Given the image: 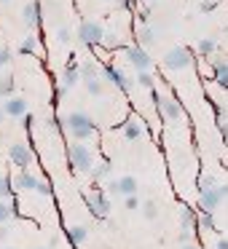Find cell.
Listing matches in <instances>:
<instances>
[{"label": "cell", "instance_id": "obj_1", "mask_svg": "<svg viewBox=\"0 0 228 249\" xmlns=\"http://www.w3.org/2000/svg\"><path fill=\"white\" fill-rule=\"evenodd\" d=\"M62 126H65V129L73 134V140H78V142H86V140H92V137L97 134V126H94V121L89 118L83 110L67 113L65 121H62Z\"/></svg>", "mask_w": 228, "mask_h": 249}, {"label": "cell", "instance_id": "obj_2", "mask_svg": "<svg viewBox=\"0 0 228 249\" xmlns=\"http://www.w3.org/2000/svg\"><path fill=\"white\" fill-rule=\"evenodd\" d=\"M164 67L172 72L188 70V67H193V51L188 46H174V49H169L164 54Z\"/></svg>", "mask_w": 228, "mask_h": 249}, {"label": "cell", "instance_id": "obj_3", "mask_svg": "<svg viewBox=\"0 0 228 249\" xmlns=\"http://www.w3.org/2000/svg\"><path fill=\"white\" fill-rule=\"evenodd\" d=\"M226 198H228V182H226V185L217 182V185H212V188L199 190V209H204V212H215Z\"/></svg>", "mask_w": 228, "mask_h": 249}, {"label": "cell", "instance_id": "obj_4", "mask_svg": "<svg viewBox=\"0 0 228 249\" xmlns=\"http://www.w3.org/2000/svg\"><path fill=\"white\" fill-rule=\"evenodd\" d=\"M67 161H70V166L76 169V172H92V166H94V156H92V150H89L83 142L70 145V150H67Z\"/></svg>", "mask_w": 228, "mask_h": 249}, {"label": "cell", "instance_id": "obj_5", "mask_svg": "<svg viewBox=\"0 0 228 249\" xmlns=\"http://www.w3.org/2000/svg\"><path fill=\"white\" fill-rule=\"evenodd\" d=\"M83 201H86L89 214H94L97 220H105L110 214V198L105 190H89V193H83Z\"/></svg>", "mask_w": 228, "mask_h": 249}, {"label": "cell", "instance_id": "obj_6", "mask_svg": "<svg viewBox=\"0 0 228 249\" xmlns=\"http://www.w3.org/2000/svg\"><path fill=\"white\" fill-rule=\"evenodd\" d=\"M102 35H105V24L102 22H94V19H86V22L78 24V40L89 49L102 43Z\"/></svg>", "mask_w": 228, "mask_h": 249}, {"label": "cell", "instance_id": "obj_7", "mask_svg": "<svg viewBox=\"0 0 228 249\" xmlns=\"http://www.w3.org/2000/svg\"><path fill=\"white\" fill-rule=\"evenodd\" d=\"M124 56H126V62H129V65L134 67L137 72H142V70H151V67H153V59H151V54H148V51L142 49L140 43H134V46H126V49H124Z\"/></svg>", "mask_w": 228, "mask_h": 249}, {"label": "cell", "instance_id": "obj_8", "mask_svg": "<svg viewBox=\"0 0 228 249\" xmlns=\"http://www.w3.org/2000/svg\"><path fill=\"white\" fill-rule=\"evenodd\" d=\"M153 102H156V107L161 110V115H164L167 121H180V118H183V107H180L177 99L164 97V94L153 91Z\"/></svg>", "mask_w": 228, "mask_h": 249}, {"label": "cell", "instance_id": "obj_9", "mask_svg": "<svg viewBox=\"0 0 228 249\" xmlns=\"http://www.w3.org/2000/svg\"><path fill=\"white\" fill-rule=\"evenodd\" d=\"M78 83H81V65H78L76 59H70L65 65V70H62V75H59V94L73 91Z\"/></svg>", "mask_w": 228, "mask_h": 249}, {"label": "cell", "instance_id": "obj_10", "mask_svg": "<svg viewBox=\"0 0 228 249\" xmlns=\"http://www.w3.org/2000/svg\"><path fill=\"white\" fill-rule=\"evenodd\" d=\"M99 75H102V81H108V83H113V86H118L121 91H129V89H132V78L126 75V72H121L118 67H113V65H102Z\"/></svg>", "mask_w": 228, "mask_h": 249}, {"label": "cell", "instance_id": "obj_11", "mask_svg": "<svg viewBox=\"0 0 228 249\" xmlns=\"http://www.w3.org/2000/svg\"><path fill=\"white\" fill-rule=\"evenodd\" d=\"M8 161L19 169H27L30 163H33V150H30L24 142H17V145L8 147Z\"/></svg>", "mask_w": 228, "mask_h": 249}, {"label": "cell", "instance_id": "obj_12", "mask_svg": "<svg viewBox=\"0 0 228 249\" xmlns=\"http://www.w3.org/2000/svg\"><path fill=\"white\" fill-rule=\"evenodd\" d=\"M22 22L27 30H38L43 22V14H40V0H30L27 6L22 8Z\"/></svg>", "mask_w": 228, "mask_h": 249}, {"label": "cell", "instance_id": "obj_13", "mask_svg": "<svg viewBox=\"0 0 228 249\" xmlns=\"http://www.w3.org/2000/svg\"><path fill=\"white\" fill-rule=\"evenodd\" d=\"M27 99L22 97H8L6 102H3V110H6V115H11V118H22V115H27Z\"/></svg>", "mask_w": 228, "mask_h": 249}, {"label": "cell", "instance_id": "obj_14", "mask_svg": "<svg viewBox=\"0 0 228 249\" xmlns=\"http://www.w3.org/2000/svg\"><path fill=\"white\" fill-rule=\"evenodd\" d=\"M38 182L40 179L35 177V174H30V172H19L17 177H14V190H22V193H35V188H38Z\"/></svg>", "mask_w": 228, "mask_h": 249}, {"label": "cell", "instance_id": "obj_15", "mask_svg": "<svg viewBox=\"0 0 228 249\" xmlns=\"http://www.w3.org/2000/svg\"><path fill=\"white\" fill-rule=\"evenodd\" d=\"M14 217H17V206H14V198H0V225H8Z\"/></svg>", "mask_w": 228, "mask_h": 249}, {"label": "cell", "instance_id": "obj_16", "mask_svg": "<svg viewBox=\"0 0 228 249\" xmlns=\"http://www.w3.org/2000/svg\"><path fill=\"white\" fill-rule=\"evenodd\" d=\"M196 225V212L190 209L188 204H180V228L183 231H190Z\"/></svg>", "mask_w": 228, "mask_h": 249}, {"label": "cell", "instance_id": "obj_17", "mask_svg": "<svg viewBox=\"0 0 228 249\" xmlns=\"http://www.w3.org/2000/svg\"><path fill=\"white\" fill-rule=\"evenodd\" d=\"M156 30L153 27H148V24H140V30H137V43L145 49V46H151V43H156Z\"/></svg>", "mask_w": 228, "mask_h": 249}, {"label": "cell", "instance_id": "obj_18", "mask_svg": "<svg viewBox=\"0 0 228 249\" xmlns=\"http://www.w3.org/2000/svg\"><path fill=\"white\" fill-rule=\"evenodd\" d=\"M110 172H113V166H110L108 161H99V163H94L92 166V177H94V182H102V179H108L110 177Z\"/></svg>", "mask_w": 228, "mask_h": 249}, {"label": "cell", "instance_id": "obj_19", "mask_svg": "<svg viewBox=\"0 0 228 249\" xmlns=\"http://www.w3.org/2000/svg\"><path fill=\"white\" fill-rule=\"evenodd\" d=\"M124 137H126V140H140V137H142V124H140V121H137V118L126 121V124H124Z\"/></svg>", "mask_w": 228, "mask_h": 249}, {"label": "cell", "instance_id": "obj_20", "mask_svg": "<svg viewBox=\"0 0 228 249\" xmlns=\"http://www.w3.org/2000/svg\"><path fill=\"white\" fill-rule=\"evenodd\" d=\"M14 97V75L6 72V75H0V99H8Z\"/></svg>", "mask_w": 228, "mask_h": 249}, {"label": "cell", "instance_id": "obj_21", "mask_svg": "<svg viewBox=\"0 0 228 249\" xmlns=\"http://www.w3.org/2000/svg\"><path fill=\"white\" fill-rule=\"evenodd\" d=\"M118 188H121V196H137V179L134 177H121L118 179Z\"/></svg>", "mask_w": 228, "mask_h": 249}, {"label": "cell", "instance_id": "obj_22", "mask_svg": "<svg viewBox=\"0 0 228 249\" xmlns=\"http://www.w3.org/2000/svg\"><path fill=\"white\" fill-rule=\"evenodd\" d=\"M215 81L220 83L223 89H228V62H215Z\"/></svg>", "mask_w": 228, "mask_h": 249}, {"label": "cell", "instance_id": "obj_23", "mask_svg": "<svg viewBox=\"0 0 228 249\" xmlns=\"http://www.w3.org/2000/svg\"><path fill=\"white\" fill-rule=\"evenodd\" d=\"M67 236L73 238V244H83L89 238V231H86V225H73L70 231H67Z\"/></svg>", "mask_w": 228, "mask_h": 249}, {"label": "cell", "instance_id": "obj_24", "mask_svg": "<svg viewBox=\"0 0 228 249\" xmlns=\"http://www.w3.org/2000/svg\"><path fill=\"white\" fill-rule=\"evenodd\" d=\"M137 86H142V89H148V91H153V86H156V78H153V72H151V70L137 72Z\"/></svg>", "mask_w": 228, "mask_h": 249}, {"label": "cell", "instance_id": "obj_25", "mask_svg": "<svg viewBox=\"0 0 228 249\" xmlns=\"http://www.w3.org/2000/svg\"><path fill=\"white\" fill-rule=\"evenodd\" d=\"M83 86H86V91L92 94V97H99V94L105 91V83H102V78H89V81H83Z\"/></svg>", "mask_w": 228, "mask_h": 249}, {"label": "cell", "instance_id": "obj_26", "mask_svg": "<svg viewBox=\"0 0 228 249\" xmlns=\"http://www.w3.org/2000/svg\"><path fill=\"white\" fill-rule=\"evenodd\" d=\"M0 198H14V179L8 174H0Z\"/></svg>", "mask_w": 228, "mask_h": 249}, {"label": "cell", "instance_id": "obj_27", "mask_svg": "<svg viewBox=\"0 0 228 249\" xmlns=\"http://www.w3.org/2000/svg\"><path fill=\"white\" fill-rule=\"evenodd\" d=\"M89 78H99L97 62H83L81 65V81H89Z\"/></svg>", "mask_w": 228, "mask_h": 249}, {"label": "cell", "instance_id": "obj_28", "mask_svg": "<svg viewBox=\"0 0 228 249\" xmlns=\"http://www.w3.org/2000/svg\"><path fill=\"white\" fill-rule=\"evenodd\" d=\"M196 51H199L201 56H212L217 51V43L212 38H204V40H199V46H196Z\"/></svg>", "mask_w": 228, "mask_h": 249}, {"label": "cell", "instance_id": "obj_29", "mask_svg": "<svg viewBox=\"0 0 228 249\" xmlns=\"http://www.w3.org/2000/svg\"><path fill=\"white\" fill-rule=\"evenodd\" d=\"M196 225H201L204 231H212V228H215V220H212V212L199 209V214H196Z\"/></svg>", "mask_w": 228, "mask_h": 249}, {"label": "cell", "instance_id": "obj_30", "mask_svg": "<svg viewBox=\"0 0 228 249\" xmlns=\"http://www.w3.org/2000/svg\"><path fill=\"white\" fill-rule=\"evenodd\" d=\"M38 43L40 40L35 38V35H27V38L22 40V46H19V51H22V54H35V51H38Z\"/></svg>", "mask_w": 228, "mask_h": 249}, {"label": "cell", "instance_id": "obj_31", "mask_svg": "<svg viewBox=\"0 0 228 249\" xmlns=\"http://www.w3.org/2000/svg\"><path fill=\"white\" fill-rule=\"evenodd\" d=\"M99 46H105V49H118V46H121V38H118L115 33H105V35H102V43H99Z\"/></svg>", "mask_w": 228, "mask_h": 249}, {"label": "cell", "instance_id": "obj_32", "mask_svg": "<svg viewBox=\"0 0 228 249\" xmlns=\"http://www.w3.org/2000/svg\"><path fill=\"white\" fill-rule=\"evenodd\" d=\"M142 214H145V220H156V217H158V206L153 204V201H145V204H142Z\"/></svg>", "mask_w": 228, "mask_h": 249}, {"label": "cell", "instance_id": "obj_33", "mask_svg": "<svg viewBox=\"0 0 228 249\" xmlns=\"http://www.w3.org/2000/svg\"><path fill=\"white\" fill-rule=\"evenodd\" d=\"M11 59H14L11 49H0V72H3V67L11 65Z\"/></svg>", "mask_w": 228, "mask_h": 249}, {"label": "cell", "instance_id": "obj_34", "mask_svg": "<svg viewBox=\"0 0 228 249\" xmlns=\"http://www.w3.org/2000/svg\"><path fill=\"white\" fill-rule=\"evenodd\" d=\"M212 185H217V179L212 177V174H201V177H199V190H204V188H212Z\"/></svg>", "mask_w": 228, "mask_h": 249}, {"label": "cell", "instance_id": "obj_35", "mask_svg": "<svg viewBox=\"0 0 228 249\" xmlns=\"http://www.w3.org/2000/svg\"><path fill=\"white\" fill-rule=\"evenodd\" d=\"M105 193H110V196H121L118 179H108V185H105Z\"/></svg>", "mask_w": 228, "mask_h": 249}, {"label": "cell", "instance_id": "obj_36", "mask_svg": "<svg viewBox=\"0 0 228 249\" xmlns=\"http://www.w3.org/2000/svg\"><path fill=\"white\" fill-rule=\"evenodd\" d=\"M215 6H217L215 0H207V3H199V14H212V11H215Z\"/></svg>", "mask_w": 228, "mask_h": 249}, {"label": "cell", "instance_id": "obj_37", "mask_svg": "<svg viewBox=\"0 0 228 249\" xmlns=\"http://www.w3.org/2000/svg\"><path fill=\"white\" fill-rule=\"evenodd\" d=\"M35 193H38V196H51V185L40 179V182H38V188H35Z\"/></svg>", "mask_w": 228, "mask_h": 249}, {"label": "cell", "instance_id": "obj_38", "mask_svg": "<svg viewBox=\"0 0 228 249\" xmlns=\"http://www.w3.org/2000/svg\"><path fill=\"white\" fill-rule=\"evenodd\" d=\"M57 40H59V43H67V40H70V30L59 27V30H57Z\"/></svg>", "mask_w": 228, "mask_h": 249}, {"label": "cell", "instance_id": "obj_39", "mask_svg": "<svg viewBox=\"0 0 228 249\" xmlns=\"http://www.w3.org/2000/svg\"><path fill=\"white\" fill-rule=\"evenodd\" d=\"M137 206H140L137 196H126V209H137Z\"/></svg>", "mask_w": 228, "mask_h": 249}, {"label": "cell", "instance_id": "obj_40", "mask_svg": "<svg viewBox=\"0 0 228 249\" xmlns=\"http://www.w3.org/2000/svg\"><path fill=\"white\" fill-rule=\"evenodd\" d=\"M217 126H220V134L228 140V121H223V118H220V121H217Z\"/></svg>", "mask_w": 228, "mask_h": 249}, {"label": "cell", "instance_id": "obj_41", "mask_svg": "<svg viewBox=\"0 0 228 249\" xmlns=\"http://www.w3.org/2000/svg\"><path fill=\"white\" fill-rule=\"evenodd\" d=\"M8 233H11V231H8V225H0V241H6Z\"/></svg>", "mask_w": 228, "mask_h": 249}, {"label": "cell", "instance_id": "obj_42", "mask_svg": "<svg viewBox=\"0 0 228 249\" xmlns=\"http://www.w3.org/2000/svg\"><path fill=\"white\" fill-rule=\"evenodd\" d=\"M57 244H59V238H57V236H51V238H49V247H46V249H54Z\"/></svg>", "mask_w": 228, "mask_h": 249}, {"label": "cell", "instance_id": "obj_43", "mask_svg": "<svg viewBox=\"0 0 228 249\" xmlns=\"http://www.w3.org/2000/svg\"><path fill=\"white\" fill-rule=\"evenodd\" d=\"M217 249H228V238H220V241H217Z\"/></svg>", "mask_w": 228, "mask_h": 249}, {"label": "cell", "instance_id": "obj_44", "mask_svg": "<svg viewBox=\"0 0 228 249\" xmlns=\"http://www.w3.org/2000/svg\"><path fill=\"white\" fill-rule=\"evenodd\" d=\"M6 121V110H3V105H0V124Z\"/></svg>", "mask_w": 228, "mask_h": 249}, {"label": "cell", "instance_id": "obj_45", "mask_svg": "<svg viewBox=\"0 0 228 249\" xmlns=\"http://www.w3.org/2000/svg\"><path fill=\"white\" fill-rule=\"evenodd\" d=\"M183 249H199V247H196V244H190V241H188V244H183Z\"/></svg>", "mask_w": 228, "mask_h": 249}, {"label": "cell", "instance_id": "obj_46", "mask_svg": "<svg viewBox=\"0 0 228 249\" xmlns=\"http://www.w3.org/2000/svg\"><path fill=\"white\" fill-rule=\"evenodd\" d=\"M0 3H8V0H0Z\"/></svg>", "mask_w": 228, "mask_h": 249}, {"label": "cell", "instance_id": "obj_47", "mask_svg": "<svg viewBox=\"0 0 228 249\" xmlns=\"http://www.w3.org/2000/svg\"><path fill=\"white\" fill-rule=\"evenodd\" d=\"M8 249H14V247H8Z\"/></svg>", "mask_w": 228, "mask_h": 249}]
</instances>
